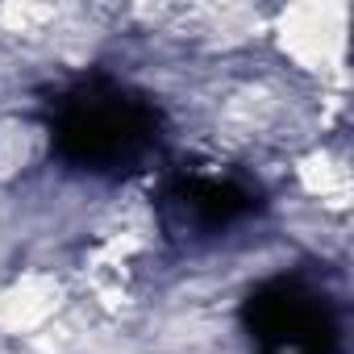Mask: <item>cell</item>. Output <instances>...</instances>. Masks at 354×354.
Segmentation results:
<instances>
[{
  "instance_id": "1",
  "label": "cell",
  "mask_w": 354,
  "mask_h": 354,
  "mask_svg": "<svg viewBox=\"0 0 354 354\" xmlns=\"http://www.w3.org/2000/svg\"><path fill=\"white\" fill-rule=\"evenodd\" d=\"M283 50L300 67H325L342 55V9H292L283 21Z\"/></svg>"
},
{
  "instance_id": "2",
  "label": "cell",
  "mask_w": 354,
  "mask_h": 354,
  "mask_svg": "<svg viewBox=\"0 0 354 354\" xmlns=\"http://www.w3.org/2000/svg\"><path fill=\"white\" fill-rule=\"evenodd\" d=\"M59 308V283L42 275H26L21 283L0 292V325L5 329H38Z\"/></svg>"
},
{
  "instance_id": "3",
  "label": "cell",
  "mask_w": 354,
  "mask_h": 354,
  "mask_svg": "<svg viewBox=\"0 0 354 354\" xmlns=\"http://www.w3.org/2000/svg\"><path fill=\"white\" fill-rule=\"evenodd\" d=\"M304 184H308V192H317V196H337V192H346V167H337V162L325 158V154H313V158L304 162Z\"/></svg>"
},
{
  "instance_id": "4",
  "label": "cell",
  "mask_w": 354,
  "mask_h": 354,
  "mask_svg": "<svg viewBox=\"0 0 354 354\" xmlns=\"http://www.w3.org/2000/svg\"><path fill=\"white\" fill-rule=\"evenodd\" d=\"M26 129H17V125H0V175H9V171H17L21 162H26Z\"/></svg>"
}]
</instances>
